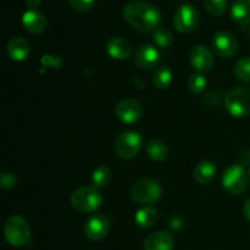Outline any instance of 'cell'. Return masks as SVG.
<instances>
[{"mask_svg": "<svg viewBox=\"0 0 250 250\" xmlns=\"http://www.w3.org/2000/svg\"><path fill=\"white\" fill-rule=\"evenodd\" d=\"M124 17L127 23L141 32H151L160 23V10L146 1H131L125 6Z\"/></svg>", "mask_w": 250, "mask_h": 250, "instance_id": "cell-1", "label": "cell"}, {"mask_svg": "<svg viewBox=\"0 0 250 250\" xmlns=\"http://www.w3.org/2000/svg\"><path fill=\"white\" fill-rule=\"evenodd\" d=\"M4 236L10 246H26L31 238V229L26 220L15 215V216L9 217L5 222Z\"/></svg>", "mask_w": 250, "mask_h": 250, "instance_id": "cell-2", "label": "cell"}, {"mask_svg": "<svg viewBox=\"0 0 250 250\" xmlns=\"http://www.w3.org/2000/svg\"><path fill=\"white\" fill-rule=\"evenodd\" d=\"M71 205L78 212H94L102 205V195L94 187H81L71 195Z\"/></svg>", "mask_w": 250, "mask_h": 250, "instance_id": "cell-3", "label": "cell"}, {"mask_svg": "<svg viewBox=\"0 0 250 250\" xmlns=\"http://www.w3.org/2000/svg\"><path fill=\"white\" fill-rule=\"evenodd\" d=\"M225 107L233 117L250 115V88H234L225 97Z\"/></svg>", "mask_w": 250, "mask_h": 250, "instance_id": "cell-4", "label": "cell"}, {"mask_svg": "<svg viewBox=\"0 0 250 250\" xmlns=\"http://www.w3.org/2000/svg\"><path fill=\"white\" fill-rule=\"evenodd\" d=\"M161 186L150 178H142L137 181L131 188V197L138 204H151L160 199Z\"/></svg>", "mask_w": 250, "mask_h": 250, "instance_id": "cell-5", "label": "cell"}, {"mask_svg": "<svg viewBox=\"0 0 250 250\" xmlns=\"http://www.w3.org/2000/svg\"><path fill=\"white\" fill-rule=\"evenodd\" d=\"M221 182L225 189L231 194H242L248 188V172H246L242 165H231L222 175Z\"/></svg>", "mask_w": 250, "mask_h": 250, "instance_id": "cell-6", "label": "cell"}, {"mask_svg": "<svg viewBox=\"0 0 250 250\" xmlns=\"http://www.w3.org/2000/svg\"><path fill=\"white\" fill-rule=\"evenodd\" d=\"M141 134L133 131H127L120 134L115 141V153L121 159H133L142 149Z\"/></svg>", "mask_w": 250, "mask_h": 250, "instance_id": "cell-7", "label": "cell"}, {"mask_svg": "<svg viewBox=\"0 0 250 250\" xmlns=\"http://www.w3.org/2000/svg\"><path fill=\"white\" fill-rule=\"evenodd\" d=\"M200 22V15L197 7L185 4L178 7L173 19V26L181 33H189L194 31Z\"/></svg>", "mask_w": 250, "mask_h": 250, "instance_id": "cell-8", "label": "cell"}, {"mask_svg": "<svg viewBox=\"0 0 250 250\" xmlns=\"http://www.w3.org/2000/svg\"><path fill=\"white\" fill-rule=\"evenodd\" d=\"M110 229V221L105 215L94 214L85 221L84 234L89 241H102L107 234Z\"/></svg>", "mask_w": 250, "mask_h": 250, "instance_id": "cell-9", "label": "cell"}, {"mask_svg": "<svg viewBox=\"0 0 250 250\" xmlns=\"http://www.w3.org/2000/svg\"><path fill=\"white\" fill-rule=\"evenodd\" d=\"M212 48L215 53L225 59H229L238 50V42L229 32L220 31L212 38Z\"/></svg>", "mask_w": 250, "mask_h": 250, "instance_id": "cell-10", "label": "cell"}, {"mask_svg": "<svg viewBox=\"0 0 250 250\" xmlns=\"http://www.w3.org/2000/svg\"><path fill=\"white\" fill-rule=\"evenodd\" d=\"M115 115L124 124H134L142 117L143 109H142L141 103L131 99V98H127V99L121 100L116 105Z\"/></svg>", "mask_w": 250, "mask_h": 250, "instance_id": "cell-11", "label": "cell"}, {"mask_svg": "<svg viewBox=\"0 0 250 250\" xmlns=\"http://www.w3.org/2000/svg\"><path fill=\"white\" fill-rule=\"evenodd\" d=\"M189 61L195 71L208 72L214 66V55L205 45H197L190 50Z\"/></svg>", "mask_w": 250, "mask_h": 250, "instance_id": "cell-12", "label": "cell"}, {"mask_svg": "<svg viewBox=\"0 0 250 250\" xmlns=\"http://www.w3.org/2000/svg\"><path fill=\"white\" fill-rule=\"evenodd\" d=\"M159 60H160V54L158 49L149 44L141 45L134 54V63L141 68L154 67Z\"/></svg>", "mask_w": 250, "mask_h": 250, "instance_id": "cell-13", "label": "cell"}, {"mask_svg": "<svg viewBox=\"0 0 250 250\" xmlns=\"http://www.w3.org/2000/svg\"><path fill=\"white\" fill-rule=\"evenodd\" d=\"M175 246L173 237L165 231L150 233L143 244L144 250H172Z\"/></svg>", "mask_w": 250, "mask_h": 250, "instance_id": "cell-14", "label": "cell"}, {"mask_svg": "<svg viewBox=\"0 0 250 250\" xmlns=\"http://www.w3.org/2000/svg\"><path fill=\"white\" fill-rule=\"evenodd\" d=\"M22 24L29 33L39 34L45 29L46 19L37 10H27L22 16Z\"/></svg>", "mask_w": 250, "mask_h": 250, "instance_id": "cell-15", "label": "cell"}, {"mask_svg": "<svg viewBox=\"0 0 250 250\" xmlns=\"http://www.w3.org/2000/svg\"><path fill=\"white\" fill-rule=\"evenodd\" d=\"M106 51L115 60H125L131 55V44L122 37H112L106 43Z\"/></svg>", "mask_w": 250, "mask_h": 250, "instance_id": "cell-16", "label": "cell"}, {"mask_svg": "<svg viewBox=\"0 0 250 250\" xmlns=\"http://www.w3.org/2000/svg\"><path fill=\"white\" fill-rule=\"evenodd\" d=\"M7 55L15 61H22L27 58L29 53V44L22 37H14L7 42Z\"/></svg>", "mask_w": 250, "mask_h": 250, "instance_id": "cell-17", "label": "cell"}, {"mask_svg": "<svg viewBox=\"0 0 250 250\" xmlns=\"http://www.w3.org/2000/svg\"><path fill=\"white\" fill-rule=\"evenodd\" d=\"M231 17L239 27L250 23V0H236L231 6Z\"/></svg>", "mask_w": 250, "mask_h": 250, "instance_id": "cell-18", "label": "cell"}, {"mask_svg": "<svg viewBox=\"0 0 250 250\" xmlns=\"http://www.w3.org/2000/svg\"><path fill=\"white\" fill-rule=\"evenodd\" d=\"M194 180L197 181L199 185H207V183L211 182L212 178L216 175V166L212 161L204 160L200 161L194 168Z\"/></svg>", "mask_w": 250, "mask_h": 250, "instance_id": "cell-19", "label": "cell"}, {"mask_svg": "<svg viewBox=\"0 0 250 250\" xmlns=\"http://www.w3.org/2000/svg\"><path fill=\"white\" fill-rule=\"evenodd\" d=\"M158 220V211L151 207H144L136 212V224L142 229H149Z\"/></svg>", "mask_w": 250, "mask_h": 250, "instance_id": "cell-20", "label": "cell"}, {"mask_svg": "<svg viewBox=\"0 0 250 250\" xmlns=\"http://www.w3.org/2000/svg\"><path fill=\"white\" fill-rule=\"evenodd\" d=\"M146 151H148V155L155 161L166 160L168 155L167 146L158 139H153L146 144Z\"/></svg>", "mask_w": 250, "mask_h": 250, "instance_id": "cell-21", "label": "cell"}, {"mask_svg": "<svg viewBox=\"0 0 250 250\" xmlns=\"http://www.w3.org/2000/svg\"><path fill=\"white\" fill-rule=\"evenodd\" d=\"M172 81V72L168 66H160L155 70L153 75V83L159 89H165L170 85Z\"/></svg>", "mask_w": 250, "mask_h": 250, "instance_id": "cell-22", "label": "cell"}, {"mask_svg": "<svg viewBox=\"0 0 250 250\" xmlns=\"http://www.w3.org/2000/svg\"><path fill=\"white\" fill-rule=\"evenodd\" d=\"M111 181V171L106 166H99L92 175V185L94 188H104Z\"/></svg>", "mask_w": 250, "mask_h": 250, "instance_id": "cell-23", "label": "cell"}, {"mask_svg": "<svg viewBox=\"0 0 250 250\" xmlns=\"http://www.w3.org/2000/svg\"><path fill=\"white\" fill-rule=\"evenodd\" d=\"M233 72L239 81L244 83H250V58L239 59L236 62Z\"/></svg>", "mask_w": 250, "mask_h": 250, "instance_id": "cell-24", "label": "cell"}, {"mask_svg": "<svg viewBox=\"0 0 250 250\" xmlns=\"http://www.w3.org/2000/svg\"><path fill=\"white\" fill-rule=\"evenodd\" d=\"M153 41L159 48H168L173 43V36L168 29L158 28L153 33Z\"/></svg>", "mask_w": 250, "mask_h": 250, "instance_id": "cell-25", "label": "cell"}, {"mask_svg": "<svg viewBox=\"0 0 250 250\" xmlns=\"http://www.w3.org/2000/svg\"><path fill=\"white\" fill-rule=\"evenodd\" d=\"M188 89L193 93V94H200L203 90L207 87V80L200 73H194L188 78Z\"/></svg>", "mask_w": 250, "mask_h": 250, "instance_id": "cell-26", "label": "cell"}, {"mask_svg": "<svg viewBox=\"0 0 250 250\" xmlns=\"http://www.w3.org/2000/svg\"><path fill=\"white\" fill-rule=\"evenodd\" d=\"M204 6L212 16H221L227 7V0H204Z\"/></svg>", "mask_w": 250, "mask_h": 250, "instance_id": "cell-27", "label": "cell"}, {"mask_svg": "<svg viewBox=\"0 0 250 250\" xmlns=\"http://www.w3.org/2000/svg\"><path fill=\"white\" fill-rule=\"evenodd\" d=\"M202 103L205 105V107H208V109H211V110L219 109V106H220L219 92H215V90L208 92L207 94H205V97L203 98Z\"/></svg>", "mask_w": 250, "mask_h": 250, "instance_id": "cell-28", "label": "cell"}, {"mask_svg": "<svg viewBox=\"0 0 250 250\" xmlns=\"http://www.w3.org/2000/svg\"><path fill=\"white\" fill-rule=\"evenodd\" d=\"M71 4V6L76 10V11L80 12H85L88 10H90L94 5L95 0H68Z\"/></svg>", "mask_w": 250, "mask_h": 250, "instance_id": "cell-29", "label": "cell"}, {"mask_svg": "<svg viewBox=\"0 0 250 250\" xmlns=\"http://www.w3.org/2000/svg\"><path fill=\"white\" fill-rule=\"evenodd\" d=\"M15 183H16V178L12 173L2 172L0 175V187L2 189H10V188L14 187Z\"/></svg>", "mask_w": 250, "mask_h": 250, "instance_id": "cell-30", "label": "cell"}, {"mask_svg": "<svg viewBox=\"0 0 250 250\" xmlns=\"http://www.w3.org/2000/svg\"><path fill=\"white\" fill-rule=\"evenodd\" d=\"M42 63H43L44 66H46V67L60 68V66H61V63H62V61H61V59L59 58V56H55V55H44L43 58H42Z\"/></svg>", "mask_w": 250, "mask_h": 250, "instance_id": "cell-31", "label": "cell"}, {"mask_svg": "<svg viewBox=\"0 0 250 250\" xmlns=\"http://www.w3.org/2000/svg\"><path fill=\"white\" fill-rule=\"evenodd\" d=\"M243 214H244V216L247 217V220H249V221H250V198L248 200H247L246 203H244Z\"/></svg>", "mask_w": 250, "mask_h": 250, "instance_id": "cell-32", "label": "cell"}, {"mask_svg": "<svg viewBox=\"0 0 250 250\" xmlns=\"http://www.w3.org/2000/svg\"><path fill=\"white\" fill-rule=\"evenodd\" d=\"M39 2H41V0H26V4L29 7V10H36Z\"/></svg>", "mask_w": 250, "mask_h": 250, "instance_id": "cell-33", "label": "cell"}, {"mask_svg": "<svg viewBox=\"0 0 250 250\" xmlns=\"http://www.w3.org/2000/svg\"><path fill=\"white\" fill-rule=\"evenodd\" d=\"M242 163L244 165H250V150H246L242 155Z\"/></svg>", "mask_w": 250, "mask_h": 250, "instance_id": "cell-34", "label": "cell"}, {"mask_svg": "<svg viewBox=\"0 0 250 250\" xmlns=\"http://www.w3.org/2000/svg\"><path fill=\"white\" fill-rule=\"evenodd\" d=\"M248 176H249V178H250V166H249V168H248Z\"/></svg>", "mask_w": 250, "mask_h": 250, "instance_id": "cell-35", "label": "cell"}, {"mask_svg": "<svg viewBox=\"0 0 250 250\" xmlns=\"http://www.w3.org/2000/svg\"><path fill=\"white\" fill-rule=\"evenodd\" d=\"M248 37L250 38V27H249V29H248Z\"/></svg>", "mask_w": 250, "mask_h": 250, "instance_id": "cell-36", "label": "cell"}]
</instances>
